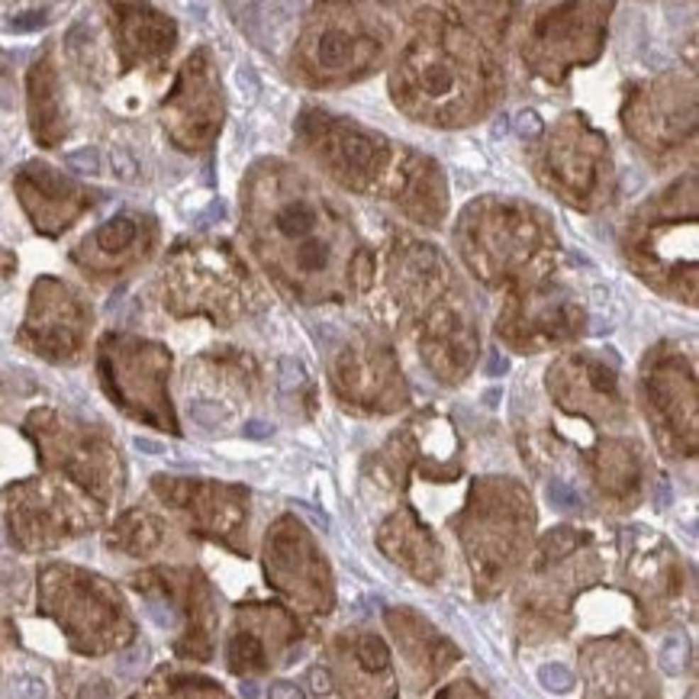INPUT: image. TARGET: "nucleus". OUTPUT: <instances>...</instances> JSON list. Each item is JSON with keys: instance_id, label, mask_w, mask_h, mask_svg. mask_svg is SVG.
I'll list each match as a JSON object with an SVG mask.
<instances>
[{"instance_id": "obj_1", "label": "nucleus", "mask_w": 699, "mask_h": 699, "mask_svg": "<svg viewBox=\"0 0 699 699\" xmlns=\"http://www.w3.org/2000/svg\"><path fill=\"white\" fill-rule=\"evenodd\" d=\"M364 45L358 43L351 33L345 29H322L313 43V65L326 75H336V71H348L351 65L361 62Z\"/></svg>"}, {"instance_id": "obj_2", "label": "nucleus", "mask_w": 699, "mask_h": 699, "mask_svg": "<svg viewBox=\"0 0 699 699\" xmlns=\"http://www.w3.org/2000/svg\"><path fill=\"white\" fill-rule=\"evenodd\" d=\"M336 155H339V168L342 171H348V175H371L378 168L380 145L371 136L348 129V133H342L336 139Z\"/></svg>"}, {"instance_id": "obj_3", "label": "nucleus", "mask_w": 699, "mask_h": 699, "mask_svg": "<svg viewBox=\"0 0 699 699\" xmlns=\"http://www.w3.org/2000/svg\"><path fill=\"white\" fill-rule=\"evenodd\" d=\"M316 229V207L307 200H290L277 213V232L290 242H307V236Z\"/></svg>"}, {"instance_id": "obj_4", "label": "nucleus", "mask_w": 699, "mask_h": 699, "mask_svg": "<svg viewBox=\"0 0 699 699\" xmlns=\"http://www.w3.org/2000/svg\"><path fill=\"white\" fill-rule=\"evenodd\" d=\"M94 238H97V245L106 248V252H123V248L136 238V223L129 216H116V219L100 226Z\"/></svg>"}, {"instance_id": "obj_5", "label": "nucleus", "mask_w": 699, "mask_h": 699, "mask_svg": "<svg viewBox=\"0 0 699 699\" xmlns=\"http://www.w3.org/2000/svg\"><path fill=\"white\" fill-rule=\"evenodd\" d=\"M657 661H661L664 673H671V677L683 673L686 664H690V642H686V635H671V638H667V642L661 644V654H657Z\"/></svg>"}, {"instance_id": "obj_6", "label": "nucleus", "mask_w": 699, "mask_h": 699, "mask_svg": "<svg viewBox=\"0 0 699 699\" xmlns=\"http://www.w3.org/2000/svg\"><path fill=\"white\" fill-rule=\"evenodd\" d=\"M229 664L238 673L248 667H261V644L252 635H236L229 644Z\"/></svg>"}, {"instance_id": "obj_7", "label": "nucleus", "mask_w": 699, "mask_h": 699, "mask_svg": "<svg viewBox=\"0 0 699 699\" xmlns=\"http://www.w3.org/2000/svg\"><path fill=\"white\" fill-rule=\"evenodd\" d=\"M358 661H361V667H368V671H384V667L390 664L387 644L374 635H364L361 642H358Z\"/></svg>"}, {"instance_id": "obj_8", "label": "nucleus", "mask_w": 699, "mask_h": 699, "mask_svg": "<svg viewBox=\"0 0 699 699\" xmlns=\"http://www.w3.org/2000/svg\"><path fill=\"white\" fill-rule=\"evenodd\" d=\"M539 680H541V686L551 690V693H571L573 690V673L567 671V667H561V664L539 667Z\"/></svg>"}, {"instance_id": "obj_9", "label": "nucleus", "mask_w": 699, "mask_h": 699, "mask_svg": "<svg viewBox=\"0 0 699 699\" xmlns=\"http://www.w3.org/2000/svg\"><path fill=\"white\" fill-rule=\"evenodd\" d=\"M10 696L13 699H45V683L39 677H16V680H10Z\"/></svg>"}, {"instance_id": "obj_10", "label": "nucleus", "mask_w": 699, "mask_h": 699, "mask_svg": "<svg viewBox=\"0 0 699 699\" xmlns=\"http://www.w3.org/2000/svg\"><path fill=\"white\" fill-rule=\"evenodd\" d=\"M65 161H68V168H71V171H81V175H97V165H100V161H97V152H94V148H81V152H71Z\"/></svg>"}, {"instance_id": "obj_11", "label": "nucleus", "mask_w": 699, "mask_h": 699, "mask_svg": "<svg viewBox=\"0 0 699 699\" xmlns=\"http://www.w3.org/2000/svg\"><path fill=\"white\" fill-rule=\"evenodd\" d=\"M548 500H551L554 506H561V510H573V506H580V497H577L567 483H558V480L548 487Z\"/></svg>"}, {"instance_id": "obj_12", "label": "nucleus", "mask_w": 699, "mask_h": 699, "mask_svg": "<svg viewBox=\"0 0 699 699\" xmlns=\"http://www.w3.org/2000/svg\"><path fill=\"white\" fill-rule=\"evenodd\" d=\"M45 23V16H43V10H33V13H23L20 20H13L10 23V29L13 33H26V29H39Z\"/></svg>"}, {"instance_id": "obj_13", "label": "nucleus", "mask_w": 699, "mask_h": 699, "mask_svg": "<svg viewBox=\"0 0 699 699\" xmlns=\"http://www.w3.org/2000/svg\"><path fill=\"white\" fill-rule=\"evenodd\" d=\"M145 657H148V648H145V644H136L133 651H126V654L119 657V667H123V671H136V667H139Z\"/></svg>"}, {"instance_id": "obj_14", "label": "nucleus", "mask_w": 699, "mask_h": 699, "mask_svg": "<svg viewBox=\"0 0 699 699\" xmlns=\"http://www.w3.org/2000/svg\"><path fill=\"white\" fill-rule=\"evenodd\" d=\"M271 699H307V696H303L300 686H294V683H287V680H280V683H274V686H271Z\"/></svg>"}, {"instance_id": "obj_15", "label": "nucleus", "mask_w": 699, "mask_h": 699, "mask_svg": "<svg viewBox=\"0 0 699 699\" xmlns=\"http://www.w3.org/2000/svg\"><path fill=\"white\" fill-rule=\"evenodd\" d=\"M541 129V123H539V113H532V110H525L522 116H519V136H535Z\"/></svg>"}, {"instance_id": "obj_16", "label": "nucleus", "mask_w": 699, "mask_h": 699, "mask_svg": "<svg viewBox=\"0 0 699 699\" xmlns=\"http://www.w3.org/2000/svg\"><path fill=\"white\" fill-rule=\"evenodd\" d=\"M297 510H300V512H307V516H309V519H313V522H316V525H319V529H322V532H326V529H329V519H326V512H319V510H313V506H307V503H297Z\"/></svg>"}, {"instance_id": "obj_17", "label": "nucleus", "mask_w": 699, "mask_h": 699, "mask_svg": "<svg viewBox=\"0 0 699 699\" xmlns=\"http://www.w3.org/2000/svg\"><path fill=\"white\" fill-rule=\"evenodd\" d=\"M113 161H116V168H119V175H123V177H129V175H133V171H136V161H129L126 155L119 152V148H116V152H113Z\"/></svg>"}, {"instance_id": "obj_18", "label": "nucleus", "mask_w": 699, "mask_h": 699, "mask_svg": "<svg viewBox=\"0 0 699 699\" xmlns=\"http://www.w3.org/2000/svg\"><path fill=\"white\" fill-rule=\"evenodd\" d=\"M309 680H313V690L319 693V696H322V693H329V677H326V671H319V667H316V671L309 673Z\"/></svg>"}, {"instance_id": "obj_19", "label": "nucleus", "mask_w": 699, "mask_h": 699, "mask_svg": "<svg viewBox=\"0 0 699 699\" xmlns=\"http://www.w3.org/2000/svg\"><path fill=\"white\" fill-rule=\"evenodd\" d=\"M133 445L139 448V451H145V455H161V451H165V448H161L158 441H148V439H136Z\"/></svg>"}, {"instance_id": "obj_20", "label": "nucleus", "mask_w": 699, "mask_h": 699, "mask_svg": "<svg viewBox=\"0 0 699 699\" xmlns=\"http://www.w3.org/2000/svg\"><path fill=\"white\" fill-rule=\"evenodd\" d=\"M245 435H252V439H265L268 426H265V422H248V426H245Z\"/></svg>"}, {"instance_id": "obj_21", "label": "nucleus", "mask_w": 699, "mask_h": 699, "mask_svg": "<svg viewBox=\"0 0 699 699\" xmlns=\"http://www.w3.org/2000/svg\"><path fill=\"white\" fill-rule=\"evenodd\" d=\"M242 696L245 699H258V686H255L252 680H245V683H242Z\"/></svg>"}]
</instances>
